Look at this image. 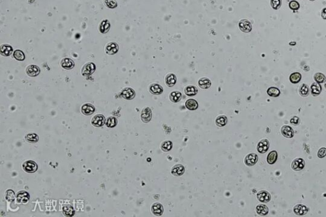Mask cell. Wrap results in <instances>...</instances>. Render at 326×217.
<instances>
[{"label":"cell","mask_w":326,"mask_h":217,"mask_svg":"<svg viewBox=\"0 0 326 217\" xmlns=\"http://www.w3.org/2000/svg\"><path fill=\"white\" fill-rule=\"evenodd\" d=\"M23 169L28 173H33L36 172L38 169L37 164L32 161H28L24 162L22 164Z\"/></svg>","instance_id":"obj_1"},{"label":"cell","mask_w":326,"mask_h":217,"mask_svg":"<svg viewBox=\"0 0 326 217\" xmlns=\"http://www.w3.org/2000/svg\"><path fill=\"white\" fill-rule=\"evenodd\" d=\"M152 111L148 107L145 108L141 113V119L145 123H148L152 119Z\"/></svg>","instance_id":"obj_2"},{"label":"cell","mask_w":326,"mask_h":217,"mask_svg":"<svg viewBox=\"0 0 326 217\" xmlns=\"http://www.w3.org/2000/svg\"><path fill=\"white\" fill-rule=\"evenodd\" d=\"M258 156L255 153H250L246 156L245 159V163L248 166H252L258 161Z\"/></svg>","instance_id":"obj_3"},{"label":"cell","mask_w":326,"mask_h":217,"mask_svg":"<svg viewBox=\"0 0 326 217\" xmlns=\"http://www.w3.org/2000/svg\"><path fill=\"white\" fill-rule=\"evenodd\" d=\"M305 166V161L301 158H297L294 160L292 163L291 167L293 170L299 171L303 170Z\"/></svg>","instance_id":"obj_4"},{"label":"cell","mask_w":326,"mask_h":217,"mask_svg":"<svg viewBox=\"0 0 326 217\" xmlns=\"http://www.w3.org/2000/svg\"><path fill=\"white\" fill-rule=\"evenodd\" d=\"M269 147V141L268 140H266V139H264V140H262L261 141H259V143H258L257 146V150L259 153H264L268 150Z\"/></svg>","instance_id":"obj_5"},{"label":"cell","mask_w":326,"mask_h":217,"mask_svg":"<svg viewBox=\"0 0 326 217\" xmlns=\"http://www.w3.org/2000/svg\"><path fill=\"white\" fill-rule=\"evenodd\" d=\"M91 123L95 127H101L105 124V118L103 115H96L92 118Z\"/></svg>","instance_id":"obj_6"},{"label":"cell","mask_w":326,"mask_h":217,"mask_svg":"<svg viewBox=\"0 0 326 217\" xmlns=\"http://www.w3.org/2000/svg\"><path fill=\"white\" fill-rule=\"evenodd\" d=\"M96 69V66L92 63L86 64L82 70V74L84 76H89L92 74Z\"/></svg>","instance_id":"obj_7"},{"label":"cell","mask_w":326,"mask_h":217,"mask_svg":"<svg viewBox=\"0 0 326 217\" xmlns=\"http://www.w3.org/2000/svg\"><path fill=\"white\" fill-rule=\"evenodd\" d=\"M258 200L261 203H268L271 200V195L267 191L262 190L258 192L257 195Z\"/></svg>","instance_id":"obj_8"},{"label":"cell","mask_w":326,"mask_h":217,"mask_svg":"<svg viewBox=\"0 0 326 217\" xmlns=\"http://www.w3.org/2000/svg\"><path fill=\"white\" fill-rule=\"evenodd\" d=\"M29 199V195L27 192L21 191L17 195V200L19 203L25 204L27 203Z\"/></svg>","instance_id":"obj_9"},{"label":"cell","mask_w":326,"mask_h":217,"mask_svg":"<svg viewBox=\"0 0 326 217\" xmlns=\"http://www.w3.org/2000/svg\"><path fill=\"white\" fill-rule=\"evenodd\" d=\"M121 95L126 99H132L135 96V92L131 88H126L122 91Z\"/></svg>","instance_id":"obj_10"},{"label":"cell","mask_w":326,"mask_h":217,"mask_svg":"<svg viewBox=\"0 0 326 217\" xmlns=\"http://www.w3.org/2000/svg\"><path fill=\"white\" fill-rule=\"evenodd\" d=\"M40 73V68L35 65H30L26 69V73L29 76L34 77L38 75Z\"/></svg>","instance_id":"obj_11"},{"label":"cell","mask_w":326,"mask_h":217,"mask_svg":"<svg viewBox=\"0 0 326 217\" xmlns=\"http://www.w3.org/2000/svg\"><path fill=\"white\" fill-rule=\"evenodd\" d=\"M171 172L172 175L176 176H182L185 172V168L182 164L175 165V166L173 167Z\"/></svg>","instance_id":"obj_12"},{"label":"cell","mask_w":326,"mask_h":217,"mask_svg":"<svg viewBox=\"0 0 326 217\" xmlns=\"http://www.w3.org/2000/svg\"><path fill=\"white\" fill-rule=\"evenodd\" d=\"M239 27L241 31L244 33H249L252 30V25L250 22L246 19L242 20L240 22Z\"/></svg>","instance_id":"obj_13"},{"label":"cell","mask_w":326,"mask_h":217,"mask_svg":"<svg viewBox=\"0 0 326 217\" xmlns=\"http://www.w3.org/2000/svg\"><path fill=\"white\" fill-rule=\"evenodd\" d=\"M119 50V46L115 42H110L106 47V52L108 54H115Z\"/></svg>","instance_id":"obj_14"},{"label":"cell","mask_w":326,"mask_h":217,"mask_svg":"<svg viewBox=\"0 0 326 217\" xmlns=\"http://www.w3.org/2000/svg\"><path fill=\"white\" fill-rule=\"evenodd\" d=\"M81 111L83 114L85 115H92L94 112L95 108L92 105H91V104L87 103L82 107Z\"/></svg>","instance_id":"obj_15"},{"label":"cell","mask_w":326,"mask_h":217,"mask_svg":"<svg viewBox=\"0 0 326 217\" xmlns=\"http://www.w3.org/2000/svg\"><path fill=\"white\" fill-rule=\"evenodd\" d=\"M281 133L284 137L287 138H292L294 135L293 129L289 126H285L281 127Z\"/></svg>","instance_id":"obj_16"},{"label":"cell","mask_w":326,"mask_h":217,"mask_svg":"<svg viewBox=\"0 0 326 217\" xmlns=\"http://www.w3.org/2000/svg\"><path fill=\"white\" fill-rule=\"evenodd\" d=\"M294 211L297 215L302 216L306 215L308 213V209L306 206L303 204H297L294 207Z\"/></svg>","instance_id":"obj_17"},{"label":"cell","mask_w":326,"mask_h":217,"mask_svg":"<svg viewBox=\"0 0 326 217\" xmlns=\"http://www.w3.org/2000/svg\"><path fill=\"white\" fill-rule=\"evenodd\" d=\"M151 210H152V213L154 215H156V216H161V215H162L163 213V211H164L163 206L160 203H154V204H153V205L152 206V207H151Z\"/></svg>","instance_id":"obj_18"},{"label":"cell","mask_w":326,"mask_h":217,"mask_svg":"<svg viewBox=\"0 0 326 217\" xmlns=\"http://www.w3.org/2000/svg\"><path fill=\"white\" fill-rule=\"evenodd\" d=\"M150 92H151L152 94L154 95H159L161 94L163 92V87L160 85L157 84V83H153L149 88Z\"/></svg>","instance_id":"obj_19"},{"label":"cell","mask_w":326,"mask_h":217,"mask_svg":"<svg viewBox=\"0 0 326 217\" xmlns=\"http://www.w3.org/2000/svg\"><path fill=\"white\" fill-rule=\"evenodd\" d=\"M61 66H62V67L65 69H71L74 67L75 63L73 62V60H72L71 59L65 58L62 60V61H61Z\"/></svg>","instance_id":"obj_20"},{"label":"cell","mask_w":326,"mask_h":217,"mask_svg":"<svg viewBox=\"0 0 326 217\" xmlns=\"http://www.w3.org/2000/svg\"><path fill=\"white\" fill-rule=\"evenodd\" d=\"M1 54L3 56H9L13 52V48L10 45H2L1 46Z\"/></svg>","instance_id":"obj_21"},{"label":"cell","mask_w":326,"mask_h":217,"mask_svg":"<svg viewBox=\"0 0 326 217\" xmlns=\"http://www.w3.org/2000/svg\"><path fill=\"white\" fill-rule=\"evenodd\" d=\"M198 84L201 88L203 89H206L210 87V86L211 85V82L208 79H207V78H202V79H201L199 80Z\"/></svg>","instance_id":"obj_22"},{"label":"cell","mask_w":326,"mask_h":217,"mask_svg":"<svg viewBox=\"0 0 326 217\" xmlns=\"http://www.w3.org/2000/svg\"><path fill=\"white\" fill-rule=\"evenodd\" d=\"M186 107L189 110H195L198 108V103L195 99H190L186 101Z\"/></svg>","instance_id":"obj_23"},{"label":"cell","mask_w":326,"mask_h":217,"mask_svg":"<svg viewBox=\"0 0 326 217\" xmlns=\"http://www.w3.org/2000/svg\"><path fill=\"white\" fill-rule=\"evenodd\" d=\"M176 82H177V78H176V76L173 73L169 74L168 76H166V83L168 87H171L174 86Z\"/></svg>","instance_id":"obj_24"},{"label":"cell","mask_w":326,"mask_h":217,"mask_svg":"<svg viewBox=\"0 0 326 217\" xmlns=\"http://www.w3.org/2000/svg\"><path fill=\"white\" fill-rule=\"evenodd\" d=\"M322 87L319 83H313L311 86V92L313 96H316L320 94Z\"/></svg>","instance_id":"obj_25"},{"label":"cell","mask_w":326,"mask_h":217,"mask_svg":"<svg viewBox=\"0 0 326 217\" xmlns=\"http://www.w3.org/2000/svg\"><path fill=\"white\" fill-rule=\"evenodd\" d=\"M256 211L261 216H265L269 212L268 207L264 204H260L256 207Z\"/></svg>","instance_id":"obj_26"},{"label":"cell","mask_w":326,"mask_h":217,"mask_svg":"<svg viewBox=\"0 0 326 217\" xmlns=\"http://www.w3.org/2000/svg\"><path fill=\"white\" fill-rule=\"evenodd\" d=\"M278 157V153L275 150L271 151L267 157V162L269 164H273L276 162Z\"/></svg>","instance_id":"obj_27"},{"label":"cell","mask_w":326,"mask_h":217,"mask_svg":"<svg viewBox=\"0 0 326 217\" xmlns=\"http://www.w3.org/2000/svg\"><path fill=\"white\" fill-rule=\"evenodd\" d=\"M110 28V24L109 21L107 20H104L101 23V25L100 26V31L102 33H107L108 31Z\"/></svg>","instance_id":"obj_28"},{"label":"cell","mask_w":326,"mask_h":217,"mask_svg":"<svg viewBox=\"0 0 326 217\" xmlns=\"http://www.w3.org/2000/svg\"><path fill=\"white\" fill-rule=\"evenodd\" d=\"M267 93L269 95V96H271V97L277 98V97H278L279 95H280V91L278 88L275 87H269L268 89Z\"/></svg>","instance_id":"obj_29"},{"label":"cell","mask_w":326,"mask_h":217,"mask_svg":"<svg viewBox=\"0 0 326 217\" xmlns=\"http://www.w3.org/2000/svg\"><path fill=\"white\" fill-rule=\"evenodd\" d=\"M290 81L293 83H297L301 80V75L298 72H294L290 76Z\"/></svg>","instance_id":"obj_30"},{"label":"cell","mask_w":326,"mask_h":217,"mask_svg":"<svg viewBox=\"0 0 326 217\" xmlns=\"http://www.w3.org/2000/svg\"><path fill=\"white\" fill-rule=\"evenodd\" d=\"M170 98L173 103H178L182 98V94L179 91H174L171 93Z\"/></svg>","instance_id":"obj_31"},{"label":"cell","mask_w":326,"mask_h":217,"mask_svg":"<svg viewBox=\"0 0 326 217\" xmlns=\"http://www.w3.org/2000/svg\"><path fill=\"white\" fill-rule=\"evenodd\" d=\"M185 92H186V95H189V96H194L197 94L198 93V89L194 86H188L186 88L185 90Z\"/></svg>","instance_id":"obj_32"},{"label":"cell","mask_w":326,"mask_h":217,"mask_svg":"<svg viewBox=\"0 0 326 217\" xmlns=\"http://www.w3.org/2000/svg\"><path fill=\"white\" fill-rule=\"evenodd\" d=\"M25 139L28 142L34 143H37L38 141L39 138H38V136L35 133H31V134H28L26 135L25 136Z\"/></svg>","instance_id":"obj_33"},{"label":"cell","mask_w":326,"mask_h":217,"mask_svg":"<svg viewBox=\"0 0 326 217\" xmlns=\"http://www.w3.org/2000/svg\"><path fill=\"white\" fill-rule=\"evenodd\" d=\"M227 117L224 115H221L218 116L216 119V124L218 127H224L227 124Z\"/></svg>","instance_id":"obj_34"},{"label":"cell","mask_w":326,"mask_h":217,"mask_svg":"<svg viewBox=\"0 0 326 217\" xmlns=\"http://www.w3.org/2000/svg\"><path fill=\"white\" fill-rule=\"evenodd\" d=\"M106 125L109 128H113L117 125V120L116 117H109L107 120V122H106Z\"/></svg>","instance_id":"obj_35"},{"label":"cell","mask_w":326,"mask_h":217,"mask_svg":"<svg viewBox=\"0 0 326 217\" xmlns=\"http://www.w3.org/2000/svg\"><path fill=\"white\" fill-rule=\"evenodd\" d=\"M63 212L65 214V215L69 216H73L75 213V211L73 210V208L71 206H66L63 207Z\"/></svg>","instance_id":"obj_36"},{"label":"cell","mask_w":326,"mask_h":217,"mask_svg":"<svg viewBox=\"0 0 326 217\" xmlns=\"http://www.w3.org/2000/svg\"><path fill=\"white\" fill-rule=\"evenodd\" d=\"M173 148V143L170 141H166L161 145V149L164 152H168Z\"/></svg>","instance_id":"obj_37"},{"label":"cell","mask_w":326,"mask_h":217,"mask_svg":"<svg viewBox=\"0 0 326 217\" xmlns=\"http://www.w3.org/2000/svg\"><path fill=\"white\" fill-rule=\"evenodd\" d=\"M314 79L316 81V82L319 83H324L326 80V78L325 75L321 73H317L314 76Z\"/></svg>","instance_id":"obj_38"},{"label":"cell","mask_w":326,"mask_h":217,"mask_svg":"<svg viewBox=\"0 0 326 217\" xmlns=\"http://www.w3.org/2000/svg\"><path fill=\"white\" fill-rule=\"evenodd\" d=\"M14 57L18 60H24L25 59V55L22 51L20 50H17L14 52Z\"/></svg>","instance_id":"obj_39"},{"label":"cell","mask_w":326,"mask_h":217,"mask_svg":"<svg viewBox=\"0 0 326 217\" xmlns=\"http://www.w3.org/2000/svg\"><path fill=\"white\" fill-rule=\"evenodd\" d=\"M299 93L303 97H306L309 94V89L306 84H303L299 89Z\"/></svg>","instance_id":"obj_40"},{"label":"cell","mask_w":326,"mask_h":217,"mask_svg":"<svg viewBox=\"0 0 326 217\" xmlns=\"http://www.w3.org/2000/svg\"><path fill=\"white\" fill-rule=\"evenodd\" d=\"M289 7L290 9H292L293 10H297L299 8H300V5H299V3L297 2V1H295V0H293V1L290 2L289 3Z\"/></svg>","instance_id":"obj_41"},{"label":"cell","mask_w":326,"mask_h":217,"mask_svg":"<svg viewBox=\"0 0 326 217\" xmlns=\"http://www.w3.org/2000/svg\"><path fill=\"white\" fill-rule=\"evenodd\" d=\"M281 5V0H271V5L275 10H277Z\"/></svg>","instance_id":"obj_42"},{"label":"cell","mask_w":326,"mask_h":217,"mask_svg":"<svg viewBox=\"0 0 326 217\" xmlns=\"http://www.w3.org/2000/svg\"><path fill=\"white\" fill-rule=\"evenodd\" d=\"M105 4L108 8H114L117 6V3L116 0H105Z\"/></svg>","instance_id":"obj_43"},{"label":"cell","mask_w":326,"mask_h":217,"mask_svg":"<svg viewBox=\"0 0 326 217\" xmlns=\"http://www.w3.org/2000/svg\"><path fill=\"white\" fill-rule=\"evenodd\" d=\"M317 155H318V157L319 158H324V157H325L326 156V148H324V147H323V148H321L319 152H318V153H317Z\"/></svg>","instance_id":"obj_44"},{"label":"cell","mask_w":326,"mask_h":217,"mask_svg":"<svg viewBox=\"0 0 326 217\" xmlns=\"http://www.w3.org/2000/svg\"><path fill=\"white\" fill-rule=\"evenodd\" d=\"M290 122L292 124H293L294 126H297V125H298L299 124V122H300V119H299V118L297 117H294L291 119H290Z\"/></svg>","instance_id":"obj_45"},{"label":"cell","mask_w":326,"mask_h":217,"mask_svg":"<svg viewBox=\"0 0 326 217\" xmlns=\"http://www.w3.org/2000/svg\"><path fill=\"white\" fill-rule=\"evenodd\" d=\"M321 16L324 19H326V8H324L321 12Z\"/></svg>","instance_id":"obj_46"},{"label":"cell","mask_w":326,"mask_h":217,"mask_svg":"<svg viewBox=\"0 0 326 217\" xmlns=\"http://www.w3.org/2000/svg\"><path fill=\"white\" fill-rule=\"evenodd\" d=\"M310 1H311V2H313V1H315V0H310Z\"/></svg>","instance_id":"obj_47"},{"label":"cell","mask_w":326,"mask_h":217,"mask_svg":"<svg viewBox=\"0 0 326 217\" xmlns=\"http://www.w3.org/2000/svg\"><path fill=\"white\" fill-rule=\"evenodd\" d=\"M325 89H326V83H325Z\"/></svg>","instance_id":"obj_48"}]
</instances>
